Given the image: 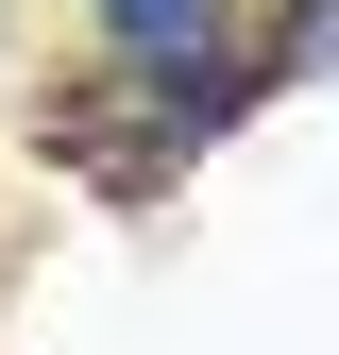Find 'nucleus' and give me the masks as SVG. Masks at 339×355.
<instances>
[{"mask_svg":"<svg viewBox=\"0 0 339 355\" xmlns=\"http://www.w3.org/2000/svg\"><path fill=\"white\" fill-rule=\"evenodd\" d=\"M102 17V68L119 85H221V68H254L238 51V0H85Z\"/></svg>","mask_w":339,"mask_h":355,"instance_id":"obj_1","label":"nucleus"}]
</instances>
